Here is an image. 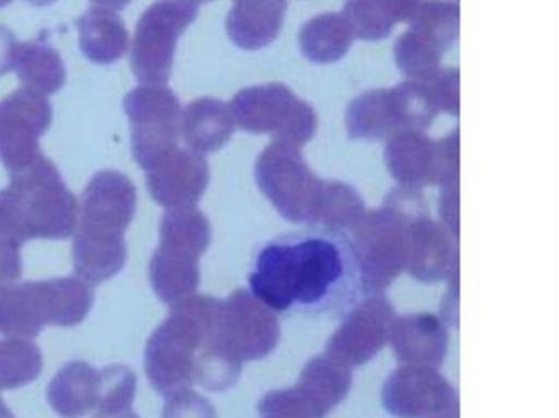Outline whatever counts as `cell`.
<instances>
[{"instance_id": "26", "label": "cell", "mask_w": 559, "mask_h": 418, "mask_svg": "<svg viewBox=\"0 0 559 418\" xmlns=\"http://www.w3.org/2000/svg\"><path fill=\"white\" fill-rule=\"evenodd\" d=\"M53 306V325L76 326L90 315L94 289L80 277H57L47 280Z\"/></svg>"}, {"instance_id": "27", "label": "cell", "mask_w": 559, "mask_h": 418, "mask_svg": "<svg viewBox=\"0 0 559 418\" xmlns=\"http://www.w3.org/2000/svg\"><path fill=\"white\" fill-rule=\"evenodd\" d=\"M136 378L126 366L100 371V397L93 418H139L133 411Z\"/></svg>"}, {"instance_id": "30", "label": "cell", "mask_w": 559, "mask_h": 418, "mask_svg": "<svg viewBox=\"0 0 559 418\" xmlns=\"http://www.w3.org/2000/svg\"><path fill=\"white\" fill-rule=\"evenodd\" d=\"M163 418H217L214 404L191 389L166 395Z\"/></svg>"}, {"instance_id": "10", "label": "cell", "mask_w": 559, "mask_h": 418, "mask_svg": "<svg viewBox=\"0 0 559 418\" xmlns=\"http://www.w3.org/2000/svg\"><path fill=\"white\" fill-rule=\"evenodd\" d=\"M382 407L395 418H457L456 389L427 366H401L382 385Z\"/></svg>"}, {"instance_id": "19", "label": "cell", "mask_w": 559, "mask_h": 418, "mask_svg": "<svg viewBox=\"0 0 559 418\" xmlns=\"http://www.w3.org/2000/svg\"><path fill=\"white\" fill-rule=\"evenodd\" d=\"M100 371L84 361L64 366L48 385V402L64 418L83 417L99 404Z\"/></svg>"}, {"instance_id": "9", "label": "cell", "mask_w": 559, "mask_h": 418, "mask_svg": "<svg viewBox=\"0 0 559 418\" xmlns=\"http://www.w3.org/2000/svg\"><path fill=\"white\" fill-rule=\"evenodd\" d=\"M53 109L44 94L22 87L0 103V163L9 172L27 168L40 152V139L50 130Z\"/></svg>"}, {"instance_id": "8", "label": "cell", "mask_w": 559, "mask_h": 418, "mask_svg": "<svg viewBox=\"0 0 559 418\" xmlns=\"http://www.w3.org/2000/svg\"><path fill=\"white\" fill-rule=\"evenodd\" d=\"M258 184L283 217L300 224L320 225L329 182L319 181L302 156L270 150L257 168Z\"/></svg>"}, {"instance_id": "21", "label": "cell", "mask_w": 559, "mask_h": 418, "mask_svg": "<svg viewBox=\"0 0 559 418\" xmlns=\"http://www.w3.org/2000/svg\"><path fill=\"white\" fill-rule=\"evenodd\" d=\"M14 71L27 89L50 96L67 84V68L57 48L47 40H31L19 45Z\"/></svg>"}, {"instance_id": "2", "label": "cell", "mask_w": 559, "mask_h": 418, "mask_svg": "<svg viewBox=\"0 0 559 418\" xmlns=\"http://www.w3.org/2000/svg\"><path fill=\"white\" fill-rule=\"evenodd\" d=\"M80 204L47 156L12 172L0 191V238L22 247L28 240H67L74 234Z\"/></svg>"}, {"instance_id": "1", "label": "cell", "mask_w": 559, "mask_h": 418, "mask_svg": "<svg viewBox=\"0 0 559 418\" xmlns=\"http://www.w3.org/2000/svg\"><path fill=\"white\" fill-rule=\"evenodd\" d=\"M248 283L273 312L307 319L342 320L366 296L353 238L322 225L264 241Z\"/></svg>"}, {"instance_id": "24", "label": "cell", "mask_w": 559, "mask_h": 418, "mask_svg": "<svg viewBox=\"0 0 559 418\" xmlns=\"http://www.w3.org/2000/svg\"><path fill=\"white\" fill-rule=\"evenodd\" d=\"M159 247L201 260L211 244L207 217L195 205L168 208L159 225Z\"/></svg>"}, {"instance_id": "28", "label": "cell", "mask_w": 559, "mask_h": 418, "mask_svg": "<svg viewBox=\"0 0 559 418\" xmlns=\"http://www.w3.org/2000/svg\"><path fill=\"white\" fill-rule=\"evenodd\" d=\"M243 362L218 348L214 343L205 342L195 359L194 381L209 391H227L237 384Z\"/></svg>"}, {"instance_id": "11", "label": "cell", "mask_w": 559, "mask_h": 418, "mask_svg": "<svg viewBox=\"0 0 559 418\" xmlns=\"http://www.w3.org/2000/svg\"><path fill=\"white\" fill-rule=\"evenodd\" d=\"M395 315L384 292L366 294L330 336L325 355L352 369L366 365L388 345Z\"/></svg>"}, {"instance_id": "16", "label": "cell", "mask_w": 559, "mask_h": 418, "mask_svg": "<svg viewBox=\"0 0 559 418\" xmlns=\"http://www.w3.org/2000/svg\"><path fill=\"white\" fill-rule=\"evenodd\" d=\"M47 325H53L47 280L0 286V333L31 339Z\"/></svg>"}, {"instance_id": "4", "label": "cell", "mask_w": 559, "mask_h": 418, "mask_svg": "<svg viewBox=\"0 0 559 418\" xmlns=\"http://www.w3.org/2000/svg\"><path fill=\"white\" fill-rule=\"evenodd\" d=\"M424 211L417 192L392 195L384 208L362 215L355 227L356 253L361 266L365 294L384 292L407 261V227L412 215Z\"/></svg>"}, {"instance_id": "33", "label": "cell", "mask_w": 559, "mask_h": 418, "mask_svg": "<svg viewBox=\"0 0 559 418\" xmlns=\"http://www.w3.org/2000/svg\"><path fill=\"white\" fill-rule=\"evenodd\" d=\"M97 8L109 9V11H123L132 0H91Z\"/></svg>"}, {"instance_id": "5", "label": "cell", "mask_w": 559, "mask_h": 418, "mask_svg": "<svg viewBox=\"0 0 559 418\" xmlns=\"http://www.w3.org/2000/svg\"><path fill=\"white\" fill-rule=\"evenodd\" d=\"M198 17L191 0H156L143 12L133 35L130 64L146 86H166L175 63L176 45Z\"/></svg>"}, {"instance_id": "32", "label": "cell", "mask_w": 559, "mask_h": 418, "mask_svg": "<svg viewBox=\"0 0 559 418\" xmlns=\"http://www.w3.org/2000/svg\"><path fill=\"white\" fill-rule=\"evenodd\" d=\"M19 41L11 28L0 25V76L14 71L15 55H17Z\"/></svg>"}, {"instance_id": "22", "label": "cell", "mask_w": 559, "mask_h": 418, "mask_svg": "<svg viewBox=\"0 0 559 418\" xmlns=\"http://www.w3.org/2000/svg\"><path fill=\"white\" fill-rule=\"evenodd\" d=\"M150 280L156 296L173 306L194 296L201 286L199 260L158 247L150 261Z\"/></svg>"}, {"instance_id": "37", "label": "cell", "mask_w": 559, "mask_h": 418, "mask_svg": "<svg viewBox=\"0 0 559 418\" xmlns=\"http://www.w3.org/2000/svg\"><path fill=\"white\" fill-rule=\"evenodd\" d=\"M195 5L201 4V2H211V0H191Z\"/></svg>"}, {"instance_id": "15", "label": "cell", "mask_w": 559, "mask_h": 418, "mask_svg": "<svg viewBox=\"0 0 559 418\" xmlns=\"http://www.w3.org/2000/svg\"><path fill=\"white\" fill-rule=\"evenodd\" d=\"M457 270V253L441 225L424 211L412 215L407 227L405 271L421 283H440Z\"/></svg>"}, {"instance_id": "35", "label": "cell", "mask_w": 559, "mask_h": 418, "mask_svg": "<svg viewBox=\"0 0 559 418\" xmlns=\"http://www.w3.org/2000/svg\"><path fill=\"white\" fill-rule=\"evenodd\" d=\"M27 2L35 5V8H48V5L55 4L57 0H27Z\"/></svg>"}, {"instance_id": "3", "label": "cell", "mask_w": 559, "mask_h": 418, "mask_svg": "<svg viewBox=\"0 0 559 418\" xmlns=\"http://www.w3.org/2000/svg\"><path fill=\"white\" fill-rule=\"evenodd\" d=\"M217 303L214 297H186L173 303L168 319L150 336L145 371L165 397L194 384L195 359L214 329Z\"/></svg>"}, {"instance_id": "25", "label": "cell", "mask_w": 559, "mask_h": 418, "mask_svg": "<svg viewBox=\"0 0 559 418\" xmlns=\"http://www.w3.org/2000/svg\"><path fill=\"white\" fill-rule=\"evenodd\" d=\"M44 356L25 338L0 339V389L24 387L40 375Z\"/></svg>"}, {"instance_id": "34", "label": "cell", "mask_w": 559, "mask_h": 418, "mask_svg": "<svg viewBox=\"0 0 559 418\" xmlns=\"http://www.w3.org/2000/svg\"><path fill=\"white\" fill-rule=\"evenodd\" d=\"M0 418H15V415L9 410V407L4 404L2 397H0Z\"/></svg>"}, {"instance_id": "18", "label": "cell", "mask_w": 559, "mask_h": 418, "mask_svg": "<svg viewBox=\"0 0 559 418\" xmlns=\"http://www.w3.org/2000/svg\"><path fill=\"white\" fill-rule=\"evenodd\" d=\"M80 48L87 60L103 67L117 63L129 50V32L120 15L109 9L91 8L76 22Z\"/></svg>"}, {"instance_id": "12", "label": "cell", "mask_w": 559, "mask_h": 418, "mask_svg": "<svg viewBox=\"0 0 559 418\" xmlns=\"http://www.w3.org/2000/svg\"><path fill=\"white\" fill-rule=\"evenodd\" d=\"M136 189L129 176L100 171L84 189L78 224L97 234L126 235L135 217Z\"/></svg>"}, {"instance_id": "7", "label": "cell", "mask_w": 559, "mask_h": 418, "mask_svg": "<svg viewBox=\"0 0 559 418\" xmlns=\"http://www.w3.org/2000/svg\"><path fill=\"white\" fill-rule=\"evenodd\" d=\"M123 110L130 120L133 158L140 168H148L178 146L181 104L169 87H135L123 99Z\"/></svg>"}, {"instance_id": "29", "label": "cell", "mask_w": 559, "mask_h": 418, "mask_svg": "<svg viewBox=\"0 0 559 418\" xmlns=\"http://www.w3.org/2000/svg\"><path fill=\"white\" fill-rule=\"evenodd\" d=\"M258 414L260 418H320L316 408L294 387L267 392L258 404Z\"/></svg>"}, {"instance_id": "36", "label": "cell", "mask_w": 559, "mask_h": 418, "mask_svg": "<svg viewBox=\"0 0 559 418\" xmlns=\"http://www.w3.org/2000/svg\"><path fill=\"white\" fill-rule=\"evenodd\" d=\"M12 0H0V9L8 8L11 4Z\"/></svg>"}, {"instance_id": "20", "label": "cell", "mask_w": 559, "mask_h": 418, "mask_svg": "<svg viewBox=\"0 0 559 418\" xmlns=\"http://www.w3.org/2000/svg\"><path fill=\"white\" fill-rule=\"evenodd\" d=\"M353 369L326 355L316 356L300 372L296 387L329 415L352 391Z\"/></svg>"}, {"instance_id": "17", "label": "cell", "mask_w": 559, "mask_h": 418, "mask_svg": "<svg viewBox=\"0 0 559 418\" xmlns=\"http://www.w3.org/2000/svg\"><path fill=\"white\" fill-rule=\"evenodd\" d=\"M73 261L80 279L90 284L106 283L126 266V237L78 228L74 235Z\"/></svg>"}, {"instance_id": "23", "label": "cell", "mask_w": 559, "mask_h": 418, "mask_svg": "<svg viewBox=\"0 0 559 418\" xmlns=\"http://www.w3.org/2000/svg\"><path fill=\"white\" fill-rule=\"evenodd\" d=\"M231 126L227 107L221 100L204 99L189 104L181 117V132L195 153L215 152L230 139Z\"/></svg>"}, {"instance_id": "6", "label": "cell", "mask_w": 559, "mask_h": 418, "mask_svg": "<svg viewBox=\"0 0 559 418\" xmlns=\"http://www.w3.org/2000/svg\"><path fill=\"white\" fill-rule=\"evenodd\" d=\"M281 339L277 313L264 306L251 290L237 289L218 300L214 329L207 342L214 343L238 361L266 358Z\"/></svg>"}, {"instance_id": "14", "label": "cell", "mask_w": 559, "mask_h": 418, "mask_svg": "<svg viewBox=\"0 0 559 418\" xmlns=\"http://www.w3.org/2000/svg\"><path fill=\"white\" fill-rule=\"evenodd\" d=\"M389 343L401 366L440 368L447 358L450 333L440 315L407 313L395 317Z\"/></svg>"}, {"instance_id": "13", "label": "cell", "mask_w": 559, "mask_h": 418, "mask_svg": "<svg viewBox=\"0 0 559 418\" xmlns=\"http://www.w3.org/2000/svg\"><path fill=\"white\" fill-rule=\"evenodd\" d=\"M146 186L156 204L166 208L195 205L209 184V165L199 153L179 146L145 169Z\"/></svg>"}, {"instance_id": "31", "label": "cell", "mask_w": 559, "mask_h": 418, "mask_svg": "<svg viewBox=\"0 0 559 418\" xmlns=\"http://www.w3.org/2000/svg\"><path fill=\"white\" fill-rule=\"evenodd\" d=\"M22 271L21 247L0 238V286L21 279Z\"/></svg>"}]
</instances>
